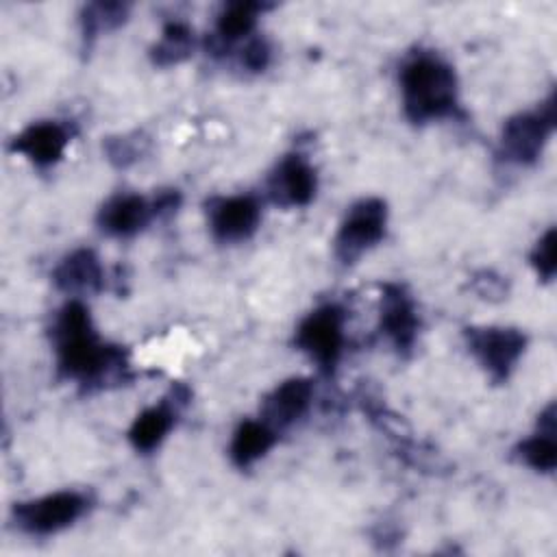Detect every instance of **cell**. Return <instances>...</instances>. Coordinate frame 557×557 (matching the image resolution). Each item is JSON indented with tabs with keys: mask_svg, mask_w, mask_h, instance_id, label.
Segmentation results:
<instances>
[{
	"mask_svg": "<svg viewBox=\"0 0 557 557\" xmlns=\"http://www.w3.org/2000/svg\"><path fill=\"white\" fill-rule=\"evenodd\" d=\"M52 344L59 374L76 381L85 389L124 379L128 368L124 350L104 344L98 337L89 309L78 298H72L57 311L52 322Z\"/></svg>",
	"mask_w": 557,
	"mask_h": 557,
	"instance_id": "1",
	"label": "cell"
},
{
	"mask_svg": "<svg viewBox=\"0 0 557 557\" xmlns=\"http://www.w3.org/2000/svg\"><path fill=\"white\" fill-rule=\"evenodd\" d=\"M403 111L413 124L453 117L459 109L455 70L433 52H416L398 72Z\"/></svg>",
	"mask_w": 557,
	"mask_h": 557,
	"instance_id": "2",
	"label": "cell"
},
{
	"mask_svg": "<svg viewBox=\"0 0 557 557\" xmlns=\"http://www.w3.org/2000/svg\"><path fill=\"white\" fill-rule=\"evenodd\" d=\"M387 228V205L381 198H361L346 211L333 242L335 259L352 265L361 255L374 248Z\"/></svg>",
	"mask_w": 557,
	"mask_h": 557,
	"instance_id": "3",
	"label": "cell"
},
{
	"mask_svg": "<svg viewBox=\"0 0 557 557\" xmlns=\"http://www.w3.org/2000/svg\"><path fill=\"white\" fill-rule=\"evenodd\" d=\"M346 313L337 305H322L307 313L294 333V344L324 374H333L344 350Z\"/></svg>",
	"mask_w": 557,
	"mask_h": 557,
	"instance_id": "4",
	"label": "cell"
},
{
	"mask_svg": "<svg viewBox=\"0 0 557 557\" xmlns=\"http://www.w3.org/2000/svg\"><path fill=\"white\" fill-rule=\"evenodd\" d=\"M555 128V94L535 111L509 117L500 133V157L513 165H531L540 159Z\"/></svg>",
	"mask_w": 557,
	"mask_h": 557,
	"instance_id": "5",
	"label": "cell"
},
{
	"mask_svg": "<svg viewBox=\"0 0 557 557\" xmlns=\"http://www.w3.org/2000/svg\"><path fill=\"white\" fill-rule=\"evenodd\" d=\"M89 509V496L76 490H61L13 507V522L28 535H52L72 527Z\"/></svg>",
	"mask_w": 557,
	"mask_h": 557,
	"instance_id": "6",
	"label": "cell"
},
{
	"mask_svg": "<svg viewBox=\"0 0 557 557\" xmlns=\"http://www.w3.org/2000/svg\"><path fill=\"white\" fill-rule=\"evenodd\" d=\"M463 337L470 355L494 383L509 379L527 348V335L511 326H470Z\"/></svg>",
	"mask_w": 557,
	"mask_h": 557,
	"instance_id": "7",
	"label": "cell"
},
{
	"mask_svg": "<svg viewBox=\"0 0 557 557\" xmlns=\"http://www.w3.org/2000/svg\"><path fill=\"white\" fill-rule=\"evenodd\" d=\"M207 222L213 239L220 244H239L257 233L261 205L250 194L218 196L207 202Z\"/></svg>",
	"mask_w": 557,
	"mask_h": 557,
	"instance_id": "8",
	"label": "cell"
},
{
	"mask_svg": "<svg viewBox=\"0 0 557 557\" xmlns=\"http://www.w3.org/2000/svg\"><path fill=\"white\" fill-rule=\"evenodd\" d=\"M381 333L398 355H407L420 331V315L413 296L398 283L381 287Z\"/></svg>",
	"mask_w": 557,
	"mask_h": 557,
	"instance_id": "9",
	"label": "cell"
},
{
	"mask_svg": "<svg viewBox=\"0 0 557 557\" xmlns=\"http://www.w3.org/2000/svg\"><path fill=\"white\" fill-rule=\"evenodd\" d=\"M268 198L278 207H307L318 191L315 168L305 154H285L268 176Z\"/></svg>",
	"mask_w": 557,
	"mask_h": 557,
	"instance_id": "10",
	"label": "cell"
},
{
	"mask_svg": "<svg viewBox=\"0 0 557 557\" xmlns=\"http://www.w3.org/2000/svg\"><path fill=\"white\" fill-rule=\"evenodd\" d=\"M72 131L59 120H39L28 124L11 139V150L28 159L35 168H52L65 154Z\"/></svg>",
	"mask_w": 557,
	"mask_h": 557,
	"instance_id": "11",
	"label": "cell"
},
{
	"mask_svg": "<svg viewBox=\"0 0 557 557\" xmlns=\"http://www.w3.org/2000/svg\"><path fill=\"white\" fill-rule=\"evenodd\" d=\"M187 398H189L187 389L176 387L165 400L144 409L128 429L131 446L137 453H152L154 448H159V444L168 437V433L176 424L178 411L187 403Z\"/></svg>",
	"mask_w": 557,
	"mask_h": 557,
	"instance_id": "12",
	"label": "cell"
},
{
	"mask_svg": "<svg viewBox=\"0 0 557 557\" xmlns=\"http://www.w3.org/2000/svg\"><path fill=\"white\" fill-rule=\"evenodd\" d=\"M313 383L302 376L287 379L278 383L261 400V420L272 426L276 433L296 424L311 407Z\"/></svg>",
	"mask_w": 557,
	"mask_h": 557,
	"instance_id": "13",
	"label": "cell"
},
{
	"mask_svg": "<svg viewBox=\"0 0 557 557\" xmlns=\"http://www.w3.org/2000/svg\"><path fill=\"white\" fill-rule=\"evenodd\" d=\"M157 218L152 200L139 194H115L98 211L96 222L111 237H133Z\"/></svg>",
	"mask_w": 557,
	"mask_h": 557,
	"instance_id": "14",
	"label": "cell"
},
{
	"mask_svg": "<svg viewBox=\"0 0 557 557\" xmlns=\"http://www.w3.org/2000/svg\"><path fill=\"white\" fill-rule=\"evenodd\" d=\"M52 283L57 289L78 296L94 294L104 285V272L100 259L89 248H78L65 255L52 270Z\"/></svg>",
	"mask_w": 557,
	"mask_h": 557,
	"instance_id": "15",
	"label": "cell"
},
{
	"mask_svg": "<svg viewBox=\"0 0 557 557\" xmlns=\"http://www.w3.org/2000/svg\"><path fill=\"white\" fill-rule=\"evenodd\" d=\"M276 444V431L268 426L261 418L259 420H244L235 429L228 446L231 461L246 470L255 466L261 457L270 453V448Z\"/></svg>",
	"mask_w": 557,
	"mask_h": 557,
	"instance_id": "16",
	"label": "cell"
},
{
	"mask_svg": "<svg viewBox=\"0 0 557 557\" xmlns=\"http://www.w3.org/2000/svg\"><path fill=\"white\" fill-rule=\"evenodd\" d=\"M265 9H270V4L250 0L224 4L215 17V48L222 50L237 39H250V33L255 30L257 20Z\"/></svg>",
	"mask_w": 557,
	"mask_h": 557,
	"instance_id": "17",
	"label": "cell"
},
{
	"mask_svg": "<svg viewBox=\"0 0 557 557\" xmlns=\"http://www.w3.org/2000/svg\"><path fill=\"white\" fill-rule=\"evenodd\" d=\"M194 30L183 20H170L163 24L161 37L150 50V59L159 67H170L183 63L194 52Z\"/></svg>",
	"mask_w": 557,
	"mask_h": 557,
	"instance_id": "18",
	"label": "cell"
},
{
	"mask_svg": "<svg viewBox=\"0 0 557 557\" xmlns=\"http://www.w3.org/2000/svg\"><path fill=\"white\" fill-rule=\"evenodd\" d=\"M131 4L126 2H89L81 9L78 24H81V39L83 48H91L96 37L104 30H113L122 26L128 17Z\"/></svg>",
	"mask_w": 557,
	"mask_h": 557,
	"instance_id": "19",
	"label": "cell"
},
{
	"mask_svg": "<svg viewBox=\"0 0 557 557\" xmlns=\"http://www.w3.org/2000/svg\"><path fill=\"white\" fill-rule=\"evenodd\" d=\"M553 435L555 433L537 431L531 437L522 440L518 444V457L537 472H553L557 466V444Z\"/></svg>",
	"mask_w": 557,
	"mask_h": 557,
	"instance_id": "20",
	"label": "cell"
},
{
	"mask_svg": "<svg viewBox=\"0 0 557 557\" xmlns=\"http://www.w3.org/2000/svg\"><path fill=\"white\" fill-rule=\"evenodd\" d=\"M146 144H148V139H144V135H139V133L109 137L104 141V152H107V159L115 168H128L131 163L141 159Z\"/></svg>",
	"mask_w": 557,
	"mask_h": 557,
	"instance_id": "21",
	"label": "cell"
},
{
	"mask_svg": "<svg viewBox=\"0 0 557 557\" xmlns=\"http://www.w3.org/2000/svg\"><path fill=\"white\" fill-rule=\"evenodd\" d=\"M531 265L542 281H553L555 276V228L550 226L531 250Z\"/></svg>",
	"mask_w": 557,
	"mask_h": 557,
	"instance_id": "22",
	"label": "cell"
},
{
	"mask_svg": "<svg viewBox=\"0 0 557 557\" xmlns=\"http://www.w3.org/2000/svg\"><path fill=\"white\" fill-rule=\"evenodd\" d=\"M270 59H272V48L263 37H250L246 46L239 50V65L252 74L263 72L270 65Z\"/></svg>",
	"mask_w": 557,
	"mask_h": 557,
	"instance_id": "23",
	"label": "cell"
}]
</instances>
